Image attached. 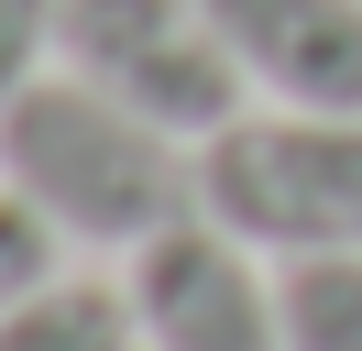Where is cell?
<instances>
[{
  "mask_svg": "<svg viewBox=\"0 0 362 351\" xmlns=\"http://www.w3.org/2000/svg\"><path fill=\"white\" fill-rule=\"evenodd\" d=\"M230 66L274 110H362V0H209Z\"/></svg>",
  "mask_w": 362,
  "mask_h": 351,
  "instance_id": "obj_5",
  "label": "cell"
},
{
  "mask_svg": "<svg viewBox=\"0 0 362 351\" xmlns=\"http://www.w3.org/2000/svg\"><path fill=\"white\" fill-rule=\"evenodd\" d=\"M0 187L23 197L55 241L132 253L165 219L198 209V143L154 132L143 110H121L110 88L45 66L33 88L0 99Z\"/></svg>",
  "mask_w": 362,
  "mask_h": 351,
  "instance_id": "obj_1",
  "label": "cell"
},
{
  "mask_svg": "<svg viewBox=\"0 0 362 351\" xmlns=\"http://www.w3.org/2000/svg\"><path fill=\"white\" fill-rule=\"evenodd\" d=\"M274 318H286V351H362V253L274 263Z\"/></svg>",
  "mask_w": 362,
  "mask_h": 351,
  "instance_id": "obj_7",
  "label": "cell"
},
{
  "mask_svg": "<svg viewBox=\"0 0 362 351\" xmlns=\"http://www.w3.org/2000/svg\"><path fill=\"white\" fill-rule=\"evenodd\" d=\"M121 297H132V340L143 351H286L274 263L252 241H230L209 209H187L154 241H132L121 253Z\"/></svg>",
  "mask_w": 362,
  "mask_h": 351,
  "instance_id": "obj_4",
  "label": "cell"
},
{
  "mask_svg": "<svg viewBox=\"0 0 362 351\" xmlns=\"http://www.w3.org/2000/svg\"><path fill=\"white\" fill-rule=\"evenodd\" d=\"M0 351H143V340H132V297L110 275H55L0 318Z\"/></svg>",
  "mask_w": 362,
  "mask_h": 351,
  "instance_id": "obj_6",
  "label": "cell"
},
{
  "mask_svg": "<svg viewBox=\"0 0 362 351\" xmlns=\"http://www.w3.org/2000/svg\"><path fill=\"white\" fill-rule=\"evenodd\" d=\"M55 11H66V0H0V99L55 66Z\"/></svg>",
  "mask_w": 362,
  "mask_h": 351,
  "instance_id": "obj_9",
  "label": "cell"
},
{
  "mask_svg": "<svg viewBox=\"0 0 362 351\" xmlns=\"http://www.w3.org/2000/svg\"><path fill=\"white\" fill-rule=\"evenodd\" d=\"M198 209L264 263L362 253V110H242L198 143Z\"/></svg>",
  "mask_w": 362,
  "mask_h": 351,
  "instance_id": "obj_2",
  "label": "cell"
},
{
  "mask_svg": "<svg viewBox=\"0 0 362 351\" xmlns=\"http://www.w3.org/2000/svg\"><path fill=\"white\" fill-rule=\"evenodd\" d=\"M55 253H66V241H55L45 219L23 209V197L0 187V318H11V307H23L33 285H55V275H66V263H55Z\"/></svg>",
  "mask_w": 362,
  "mask_h": 351,
  "instance_id": "obj_8",
  "label": "cell"
},
{
  "mask_svg": "<svg viewBox=\"0 0 362 351\" xmlns=\"http://www.w3.org/2000/svg\"><path fill=\"white\" fill-rule=\"evenodd\" d=\"M55 66L110 88L121 110H143L176 143H209L252 99L220 22H209V0H66L55 11Z\"/></svg>",
  "mask_w": 362,
  "mask_h": 351,
  "instance_id": "obj_3",
  "label": "cell"
}]
</instances>
